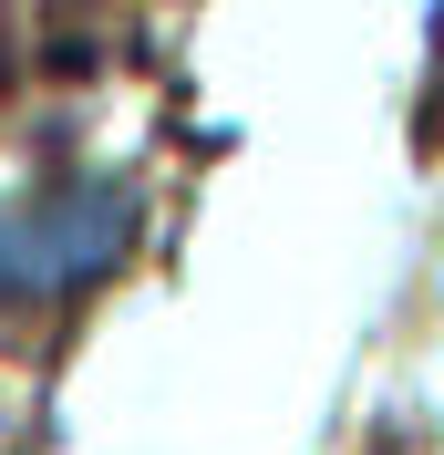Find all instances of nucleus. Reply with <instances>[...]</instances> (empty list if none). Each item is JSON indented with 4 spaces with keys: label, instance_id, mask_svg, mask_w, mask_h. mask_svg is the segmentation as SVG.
<instances>
[{
    "label": "nucleus",
    "instance_id": "obj_1",
    "mask_svg": "<svg viewBox=\"0 0 444 455\" xmlns=\"http://www.w3.org/2000/svg\"><path fill=\"white\" fill-rule=\"evenodd\" d=\"M135 249V197L124 187H42V197L0 207V300H62V290L104 280Z\"/></svg>",
    "mask_w": 444,
    "mask_h": 455
}]
</instances>
